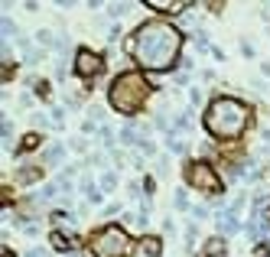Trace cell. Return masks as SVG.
<instances>
[{
	"label": "cell",
	"mask_w": 270,
	"mask_h": 257,
	"mask_svg": "<svg viewBox=\"0 0 270 257\" xmlns=\"http://www.w3.org/2000/svg\"><path fill=\"white\" fill-rule=\"evenodd\" d=\"M39 140H43V137H39V133H26V137H23V143H20V150H23V153H26V150L39 147Z\"/></svg>",
	"instance_id": "obj_11"
},
{
	"label": "cell",
	"mask_w": 270,
	"mask_h": 257,
	"mask_svg": "<svg viewBox=\"0 0 270 257\" xmlns=\"http://www.w3.org/2000/svg\"><path fill=\"white\" fill-rule=\"evenodd\" d=\"M222 254H225V241L222 238H212L209 248H205V257H222Z\"/></svg>",
	"instance_id": "obj_10"
},
{
	"label": "cell",
	"mask_w": 270,
	"mask_h": 257,
	"mask_svg": "<svg viewBox=\"0 0 270 257\" xmlns=\"http://www.w3.org/2000/svg\"><path fill=\"white\" fill-rule=\"evenodd\" d=\"M117 186V176L114 172H104V176H101V189H114Z\"/></svg>",
	"instance_id": "obj_13"
},
{
	"label": "cell",
	"mask_w": 270,
	"mask_h": 257,
	"mask_svg": "<svg viewBox=\"0 0 270 257\" xmlns=\"http://www.w3.org/2000/svg\"><path fill=\"white\" fill-rule=\"evenodd\" d=\"M182 176H185V182H189L195 192H205V195L222 192V179H218L215 166L205 163V160H199V163H185Z\"/></svg>",
	"instance_id": "obj_5"
},
{
	"label": "cell",
	"mask_w": 270,
	"mask_h": 257,
	"mask_svg": "<svg viewBox=\"0 0 270 257\" xmlns=\"http://www.w3.org/2000/svg\"><path fill=\"white\" fill-rule=\"evenodd\" d=\"M267 218H270V215H267Z\"/></svg>",
	"instance_id": "obj_20"
},
{
	"label": "cell",
	"mask_w": 270,
	"mask_h": 257,
	"mask_svg": "<svg viewBox=\"0 0 270 257\" xmlns=\"http://www.w3.org/2000/svg\"><path fill=\"white\" fill-rule=\"evenodd\" d=\"M170 147H173V150H176V153H182V150H185V143H182V140H179V137H173V140H170Z\"/></svg>",
	"instance_id": "obj_15"
},
{
	"label": "cell",
	"mask_w": 270,
	"mask_h": 257,
	"mask_svg": "<svg viewBox=\"0 0 270 257\" xmlns=\"http://www.w3.org/2000/svg\"><path fill=\"white\" fill-rule=\"evenodd\" d=\"M131 234L121 225H104L101 231L91 234V251L94 257H127L131 254Z\"/></svg>",
	"instance_id": "obj_4"
},
{
	"label": "cell",
	"mask_w": 270,
	"mask_h": 257,
	"mask_svg": "<svg viewBox=\"0 0 270 257\" xmlns=\"http://www.w3.org/2000/svg\"><path fill=\"white\" fill-rule=\"evenodd\" d=\"M62 153H65L62 147H49V150H46V163H55V160H59Z\"/></svg>",
	"instance_id": "obj_14"
},
{
	"label": "cell",
	"mask_w": 270,
	"mask_h": 257,
	"mask_svg": "<svg viewBox=\"0 0 270 257\" xmlns=\"http://www.w3.org/2000/svg\"><path fill=\"white\" fill-rule=\"evenodd\" d=\"M0 257H13V254H10V251H7V248H3V251H0Z\"/></svg>",
	"instance_id": "obj_19"
},
{
	"label": "cell",
	"mask_w": 270,
	"mask_h": 257,
	"mask_svg": "<svg viewBox=\"0 0 270 257\" xmlns=\"http://www.w3.org/2000/svg\"><path fill=\"white\" fill-rule=\"evenodd\" d=\"M247 121H251V108L244 101H238V98H231V94H218L205 108V130L212 137H218V140L241 137Z\"/></svg>",
	"instance_id": "obj_2"
},
{
	"label": "cell",
	"mask_w": 270,
	"mask_h": 257,
	"mask_svg": "<svg viewBox=\"0 0 270 257\" xmlns=\"http://www.w3.org/2000/svg\"><path fill=\"white\" fill-rule=\"evenodd\" d=\"M75 72H78L82 82L91 85L94 78L104 72V59H101L98 52H91V49H78V52H75Z\"/></svg>",
	"instance_id": "obj_6"
},
{
	"label": "cell",
	"mask_w": 270,
	"mask_h": 257,
	"mask_svg": "<svg viewBox=\"0 0 270 257\" xmlns=\"http://www.w3.org/2000/svg\"><path fill=\"white\" fill-rule=\"evenodd\" d=\"M147 7L156 13H182L189 10V0H147Z\"/></svg>",
	"instance_id": "obj_7"
},
{
	"label": "cell",
	"mask_w": 270,
	"mask_h": 257,
	"mask_svg": "<svg viewBox=\"0 0 270 257\" xmlns=\"http://www.w3.org/2000/svg\"><path fill=\"white\" fill-rule=\"evenodd\" d=\"M153 85L140 72H121V75L111 82V91H108V104L117 111V114H137L143 108V101L150 98Z\"/></svg>",
	"instance_id": "obj_3"
},
{
	"label": "cell",
	"mask_w": 270,
	"mask_h": 257,
	"mask_svg": "<svg viewBox=\"0 0 270 257\" xmlns=\"http://www.w3.org/2000/svg\"><path fill=\"white\" fill-rule=\"evenodd\" d=\"M143 251H147L150 257H156V254H160V251H163V241H160V238H153V234H150V238H143Z\"/></svg>",
	"instance_id": "obj_9"
},
{
	"label": "cell",
	"mask_w": 270,
	"mask_h": 257,
	"mask_svg": "<svg viewBox=\"0 0 270 257\" xmlns=\"http://www.w3.org/2000/svg\"><path fill=\"white\" fill-rule=\"evenodd\" d=\"M264 147H267V150H270V133H264Z\"/></svg>",
	"instance_id": "obj_18"
},
{
	"label": "cell",
	"mask_w": 270,
	"mask_h": 257,
	"mask_svg": "<svg viewBox=\"0 0 270 257\" xmlns=\"http://www.w3.org/2000/svg\"><path fill=\"white\" fill-rule=\"evenodd\" d=\"M39 176H43V170H33V166L20 172V179H23V182H33V179H39Z\"/></svg>",
	"instance_id": "obj_12"
},
{
	"label": "cell",
	"mask_w": 270,
	"mask_h": 257,
	"mask_svg": "<svg viewBox=\"0 0 270 257\" xmlns=\"http://www.w3.org/2000/svg\"><path fill=\"white\" fill-rule=\"evenodd\" d=\"M30 257H46V251H36V248H33V251H30Z\"/></svg>",
	"instance_id": "obj_17"
},
{
	"label": "cell",
	"mask_w": 270,
	"mask_h": 257,
	"mask_svg": "<svg viewBox=\"0 0 270 257\" xmlns=\"http://www.w3.org/2000/svg\"><path fill=\"white\" fill-rule=\"evenodd\" d=\"M131 49L134 62L147 72H166L173 62L179 59V49H182V36L173 23L166 20H147L131 33Z\"/></svg>",
	"instance_id": "obj_1"
},
{
	"label": "cell",
	"mask_w": 270,
	"mask_h": 257,
	"mask_svg": "<svg viewBox=\"0 0 270 257\" xmlns=\"http://www.w3.org/2000/svg\"><path fill=\"white\" fill-rule=\"evenodd\" d=\"M49 244H52L55 251H62V254H65V251H72L78 244V238H69V234H62V231H52V234H49Z\"/></svg>",
	"instance_id": "obj_8"
},
{
	"label": "cell",
	"mask_w": 270,
	"mask_h": 257,
	"mask_svg": "<svg viewBox=\"0 0 270 257\" xmlns=\"http://www.w3.org/2000/svg\"><path fill=\"white\" fill-rule=\"evenodd\" d=\"M127 13V7H124V3H117V7H111V16H124Z\"/></svg>",
	"instance_id": "obj_16"
}]
</instances>
